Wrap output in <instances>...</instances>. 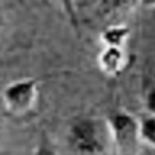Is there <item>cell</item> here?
<instances>
[{"mask_svg":"<svg viewBox=\"0 0 155 155\" xmlns=\"http://www.w3.org/2000/svg\"><path fill=\"white\" fill-rule=\"evenodd\" d=\"M136 0H102L100 2V12L107 16L120 15L123 12H128L134 7Z\"/></svg>","mask_w":155,"mask_h":155,"instance_id":"cell-6","label":"cell"},{"mask_svg":"<svg viewBox=\"0 0 155 155\" xmlns=\"http://www.w3.org/2000/svg\"><path fill=\"white\" fill-rule=\"evenodd\" d=\"M142 5L147 8H155V0H142Z\"/></svg>","mask_w":155,"mask_h":155,"instance_id":"cell-11","label":"cell"},{"mask_svg":"<svg viewBox=\"0 0 155 155\" xmlns=\"http://www.w3.org/2000/svg\"><path fill=\"white\" fill-rule=\"evenodd\" d=\"M139 133L142 144L155 149V118L145 116L142 121H139Z\"/></svg>","mask_w":155,"mask_h":155,"instance_id":"cell-7","label":"cell"},{"mask_svg":"<svg viewBox=\"0 0 155 155\" xmlns=\"http://www.w3.org/2000/svg\"><path fill=\"white\" fill-rule=\"evenodd\" d=\"M99 68L104 74L113 78L123 73V70L128 65V57L124 53V48L118 47H104L97 58Z\"/></svg>","mask_w":155,"mask_h":155,"instance_id":"cell-4","label":"cell"},{"mask_svg":"<svg viewBox=\"0 0 155 155\" xmlns=\"http://www.w3.org/2000/svg\"><path fill=\"white\" fill-rule=\"evenodd\" d=\"M140 155H142V153H140ZM144 155H145V153H144Z\"/></svg>","mask_w":155,"mask_h":155,"instance_id":"cell-13","label":"cell"},{"mask_svg":"<svg viewBox=\"0 0 155 155\" xmlns=\"http://www.w3.org/2000/svg\"><path fill=\"white\" fill-rule=\"evenodd\" d=\"M145 108L150 113V116L155 118V87H152L145 95Z\"/></svg>","mask_w":155,"mask_h":155,"instance_id":"cell-9","label":"cell"},{"mask_svg":"<svg viewBox=\"0 0 155 155\" xmlns=\"http://www.w3.org/2000/svg\"><path fill=\"white\" fill-rule=\"evenodd\" d=\"M74 2L76 0H61L63 8H65V12L68 13V16H70L73 24H76V19H74Z\"/></svg>","mask_w":155,"mask_h":155,"instance_id":"cell-10","label":"cell"},{"mask_svg":"<svg viewBox=\"0 0 155 155\" xmlns=\"http://www.w3.org/2000/svg\"><path fill=\"white\" fill-rule=\"evenodd\" d=\"M131 36V29L124 24H116V26H108L100 34V42L104 47H118L124 48V44Z\"/></svg>","mask_w":155,"mask_h":155,"instance_id":"cell-5","label":"cell"},{"mask_svg":"<svg viewBox=\"0 0 155 155\" xmlns=\"http://www.w3.org/2000/svg\"><path fill=\"white\" fill-rule=\"evenodd\" d=\"M39 81L34 78L19 79L8 84L3 91L5 108L12 116H26L36 107Z\"/></svg>","mask_w":155,"mask_h":155,"instance_id":"cell-3","label":"cell"},{"mask_svg":"<svg viewBox=\"0 0 155 155\" xmlns=\"http://www.w3.org/2000/svg\"><path fill=\"white\" fill-rule=\"evenodd\" d=\"M110 140L113 144L115 155H140L142 140L139 133V121L131 113L123 110L113 111L107 118Z\"/></svg>","mask_w":155,"mask_h":155,"instance_id":"cell-2","label":"cell"},{"mask_svg":"<svg viewBox=\"0 0 155 155\" xmlns=\"http://www.w3.org/2000/svg\"><path fill=\"white\" fill-rule=\"evenodd\" d=\"M68 145L78 155H102L110 140L107 123L94 116H79L68 126Z\"/></svg>","mask_w":155,"mask_h":155,"instance_id":"cell-1","label":"cell"},{"mask_svg":"<svg viewBox=\"0 0 155 155\" xmlns=\"http://www.w3.org/2000/svg\"><path fill=\"white\" fill-rule=\"evenodd\" d=\"M32 155H58V152H57L55 145L50 142V139L44 134L41 140H39V144L36 145V149H34Z\"/></svg>","mask_w":155,"mask_h":155,"instance_id":"cell-8","label":"cell"},{"mask_svg":"<svg viewBox=\"0 0 155 155\" xmlns=\"http://www.w3.org/2000/svg\"><path fill=\"white\" fill-rule=\"evenodd\" d=\"M0 28H2V15H0Z\"/></svg>","mask_w":155,"mask_h":155,"instance_id":"cell-12","label":"cell"}]
</instances>
